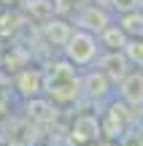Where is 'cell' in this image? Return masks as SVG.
Returning <instances> with one entry per match:
<instances>
[{"label": "cell", "mask_w": 143, "mask_h": 146, "mask_svg": "<svg viewBox=\"0 0 143 146\" xmlns=\"http://www.w3.org/2000/svg\"><path fill=\"white\" fill-rule=\"evenodd\" d=\"M76 68H78V65L65 60V62L51 65V70L46 73V95L54 103L65 106V103H73L81 95V78H78V73H76Z\"/></svg>", "instance_id": "1"}, {"label": "cell", "mask_w": 143, "mask_h": 146, "mask_svg": "<svg viewBox=\"0 0 143 146\" xmlns=\"http://www.w3.org/2000/svg\"><path fill=\"white\" fill-rule=\"evenodd\" d=\"M62 49H65V60H70L78 68H89V65H95V60H100L103 43H100V35H95L92 30L76 27Z\"/></svg>", "instance_id": "2"}, {"label": "cell", "mask_w": 143, "mask_h": 146, "mask_svg": "<svg viewBox=\"0 0 143 146\" xmlns=\"http://www.w3.org/2000/svg\"><path fill=\"white\" fill-rule=\"evenodd\" d=\"M103 138V122L97 114H78L70 125V141L78 146H95Z\"/></svg>", "instance_id": "3"}, {"label": "cell", "mask_w": 143, "mask_h": 146, "mask_svg": "<svg viewBox=\"0 0 143 146\" xmlns=\"http://www.w3.org/2000/svg\"><path fill=\"white\" fill-rule=\"evenodd\" d=\"M116 111H119V100H113V103L105 108V114L100 116V122H103V135H105V138H113V141L124 138V135H127V127H130L127 103H124L122 114H116Z\"/></svg>", "instance_id": "4"}, {"label": "cell", "mask_w": 143, "mask_h": 146, "mask_svg": "<svg viewBox=\"0 0 143 146\" xmlns=\"http://www.w3.org/2000/svg\"><path fill=\"white\" fill-rule=\"evenodd\" d=\"M111 84L113 81L105 76V70H100V68L86 70L84 78H81V89H84V95H86V98H92V100H105V98H111Z\"/></svg>", "instance_id": "5"}, {"label": "cell", "mask_w": 143, "mask_h": 146, "mask_svg": "<svg viewBox=\"0 0 143 146\" xmlns=\"http://www.w3.org/2000/svg\"><path fill=\"white\" fill-rule=\"evenodd\" d=\"M97 65H100V70H105V76L111 78L113 84H122L124 76L130 73V70H127V68H130L127 52H105V54H100Z\"/></svg>", "instance_id": "6"}, {"label": "cell", "mask_w": 143, "mask_h": 146, "mask_svg": "<svg viewBox=\"0 0 143 146\" xmlns=\"http://www.w3.org/2000/svg\"><path fill=\"white\" fill-rule=\"evenodd\" d=\"M16 89H19L22 95H27V98H35V95H41L43 89H46V73H41L38 68H24L16 73Z\"/></svg>", "instance_id": "7"}, {"label": "cell", "mask_w": 143, "mask_h": 146, "mask_svg": "<svg viewBox=\"0 0 143 146\" xmlns=\"http://www.w3.org/2000/svg\"><path fill=\"white\" fill-rule=\"evenodd\" d=\"M100 35V43H103V49L105 52H124L127 49V43H130V35H127V30H124L122 25H108L103 33H97Z\"/></svg>", "instance_id": "8"}, {"label": "cell", "mask_w": 143, "mask_h": 146, "mask_svg": "<svg viewBox=\"0 0 143 146\" xmlns=\"http://www.w3.org/2000/svg\"><path fill=\"white\" fill-rule=\"evenodd\" d=\"M122 100H127L130 106H140L143 103V73L140 70H130L122 81V89H119Z\"/></svg>", "instance_id": "9"}, {"label": "cell", "mask_w": 143, "mask_h": 146, "mask_svg": "<svg viewBox=\"0 0 143 146\" xmlns=\"http://www.w3.org/2000/svg\"><path fill=\"white\" fill-rule=\"evenodd\" d=\"M43 33H46V38L54 46H65L68 38L73 35V27H70L68 22H62V19H49L46 25H43Z\"/></svg>", "instance_id": "10"}, {"label": "cell", "mask_w": 143, "mask_h": 146, "mask_svg": "<svg viewBox=\"0 0 143 146\" xmlns=\"http://www.w3.org/2000/svg\"><path fill=\"white\" fill-rule=\"evenodd\" d=\"M108 25H111V19H108V14L100 11V8H86L84 14H81V27H86V30H92V33H103Z\"/></svg>", "instance_id": "11"}, {"label": "cell", "mask_w": 143, "mask_h": 146, "mask_svg": "<svg viewBox=\"0 0 143 146\" xmlns=\"http://www.w3.org/2000/svg\"><path fill=\"white\" fill-rule=\"evenodd\" d=\"M119 25L127 30L130 38H143V11L140 8H132V11H127V14H122Z\"/></svg>", "instance_id": "12"}, {"label": "cell", "mask_w": 143, "mask_h": 146, "mask_svg": "<svg viewBox=\"0 0 143 146\" xmlns=\"http://www.w3.org/2000/svg\"><path fill=\"white\" fill-rule=\"evenodd\" d=\"M127 57H130V62H135V65H143V38H130V43H127Z\"/></svg>", "instance_id": "13"}, {"label": "cell", "mask_w": 143, "mask_h": 146, "mask_svg": "<svg viewBox=\"0 0 143 146\" xmlns=\"http://www.w3.org/2000/svg\"><path fill=\"white\" fill-rule=\"evenodd\" d=\"M111 5L119 11V14H127V11L138 8V0H111Z\"/></svg>", "instance_id": "14"}]
</instances>
